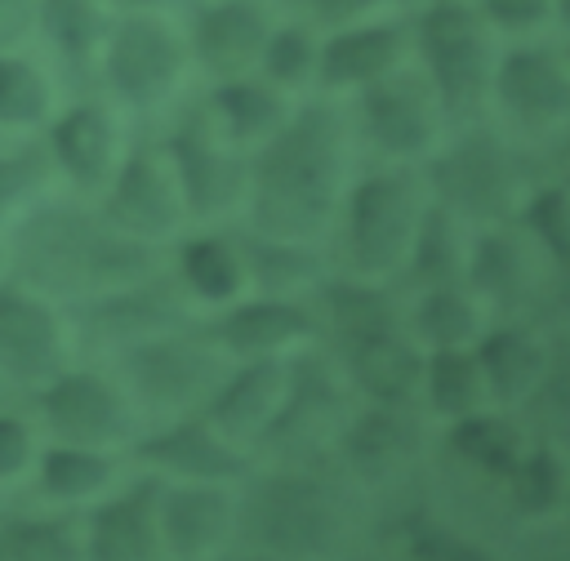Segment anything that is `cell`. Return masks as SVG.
Masks as SVG:
<instances>
[{"label": "cell", "mask_w": 570, "mask_h": 561, "mask_svg": "<svg viewBox=\"0 0 570 561\" xmlns=\"http://www.w3.org/2000/svg\"><path fill=\"white\" fill-rule=\"evenodd\" d=\"M352 129L334 102H307L254 147L245 209L254 232L285 240H316L347 191Z\"/></svg>", "instance_id": "6da1fadb"}, {"label": "cell", "mask_w": 570, "mask_h": 561, "mask_svg": "<svg viewBox=\"0 0 570 561\" xmlns=\"http://www.w3.org/2000/svg\"><path fill=\"white\" fill-rule=\"evenodd\" d=\"M13 267L27 289L85 303L147 280L156 272V245L125 236L116 223H107V214L80 205H40L13 232Z\"/></svg>", "instance_id": "7a4b0ae2"}, {"label": "cell", "mask_w": 570, "mask_h": 561, "mask_svg": "<svg viewBox=\"0 0 570 561\" xmlns=\"http://www.w3.org/2000/svg\"><path fill=\"white\" fill-rule=\"evenodd\" d=\"M423 209H428V183L414 165L392 160L387 169H374L347 183L338 205V227H343V254L352 276L387 280L405 272Z\"/></svg>", "instance_id": "3957f363"}, {"label": "cell", "mask_w": 570, "mask_h": 561, "mask_svg": "<svg viewBox=\"0 0 570 561\" xmlns=\"http://www.w3.org/2000/svg\"><path fill=\"white\" fill-rule=\"evenodd\" d=\"M347 503L330 481L276 472L245 494L236 539L285 561H330L347 543Z\"/></svg>", "instance_id": "277c9868"}, {"label": "cell", "mask_w": 570, "mask_h": 561, "mask_svg": "<svg viewBox=\"0 0 570 561\" xmlns=\"http://www.w3.org/2000/svg\"><path fill=\"white\" fill-rule=\"evenodd\" d=\"M410 49H419V71L428 76L445 120H476L490 102L494 80V27L468 0H432L410 22Z\"/></svg>", "instance_id": "5b68a950"}, {"label": "cell", "mask_w": 570, "mask_h": 561, "mask_svg": "<svg viewBox=\"0 0 570 561\" xmlns=\"http://www.w3.org/2000/svg\"><path fill=\"white\" fill-rule=\"evenodd\" d=\"M227 374V352L205 329H160L142 343L120 347V387L138 410L156 414H196L218 378Z\"/></svg>", "instance_id": "8992f818"}, {"label": "cell", "mask_w": 570, "mask_h": 561, "mask_svg": "<svg viewBox=\"0 0 570 561\" xmlns=\"http://www.w3.org/2000/svg\"><path fill=\"white\" fill-rule=\"evenodd\" d=\"M423 183L441 205H450L468 223H485V227L508 218L521 205L517 200L512 151L490 129H468L450 147H436L428 156V178Z\"/></svg>", "instance_id": "52a82bcc"}, {"label": "cell", "mask_w": 570, "mask_h": 561, "mask_svg": "<svg viewBox=\"0 0 570 561\" xmlns=\"http://www.w3.org/2000/svg\"><path fill=\"white\" fill-rule=\"evenodd\" d=\"M356 111H361L365 138L396 165H414V160L432 156L436 142H441L445 111H441L428 76L405 67V62L396 71L361 85L356 89Z\"/></svg>", "instance_id": "ba28073f"}, {"label": "cell", "mask_w": 570, "mask_h": 561, "mask_svg": "<svg viewBox=\"0 0 570 561\" xmlns=\"http://www.w3.org/2000/svg\"><path fill=\"white\" fill-rule=\"evenodd\" d=\"M165 160L178 178L183 209L191 218H218L245 205L249 191V156H240L209 120V111L183 116V125L165 142Z\"/></svg>", "instance_id": "9c48e42d"}, {"label": "cell", "mask_w": 570, "mask_h": 561, "mask_svg": "<svg viewBox=\"0 0 570 561\" xmlns=\"http://www.w3.org/2000/svg\"><path fill=\"white\" fill-rule=\"evenodd\" d=\"M40 419L58 441L71 445H98L111 450L129 441L134 432V401L120 387V378H107L98 370H58L36 387Z\"/></svg>", "instance_id": "30bf717a"}, {"label": "cell", "mask_w": 570, "mask_h": 561, "mask_svg": "<svg viewBox=\"0 0 570 561\" xmlns=\"http://www.w3.org/2000/svg\"><path fill=\"white\" fill-rule=\"evenodd\" d=\"M183 67H187V45L178 40V31L169 22L151 18L147 9L125 13L107 31L102 71H107V85L129 107H156L160 98H169Z\"/></svg>", "instance_id": "8fae6325"}, {"label": "cell", "mask_w": 570, "mask_h": 561, "mask_svg": "<svg viewBox=\"0 0 570 561\" xmlns=\"http://www.w3.org/2000/svg\"><path fill=\"white\" fill-rule=\"evenodd\" d=\"M160 557L218 561L240 530V499L223 481H160L156 494Z\"/></svg>", "instance_id": "7c38bea8"}, {"label": "cell", "mask_w": 570, "mask_h": 561, "mask_svg": "<svg viewBox=\"0 0 570 561\" xmlns=\"http://www.w3.org/2000/svg\"><path fill=\"white\" fill-rule=\"evenodd\" d=\"M490 102L525 134L570 125V58L552 45H517L499 53Z\"/></svg>", "instance_id": "4fadbf2b"}, {"label": "cell", "mask_w": 570, "mask_h": 561, "mask_svg": "<svg viewBox=\"0 0 570 561\" xmlns=\"http://www.w3.org/2000/svg\"><path fill=\"white\" fill-rule=\"evenodd\" d=\"M289 392V356H254V361H236L218 387L209 392V401L200 405L205 423L227 436L240 450H254L267 441L272 423L281 419Z\"/></svg>", "instance_id": "5bb4252c"}, {"label": "cell", "mask_w": 570, "mask_h": 561, "mask_svg": "<svg viewBox=\"0 0 570 561\" xmlns=\"http://www.w3.org/2000/svg\"><path fill=\"white\" fill-rule=\"evenodd\" d=\"M214 343L227 352V361H254V356H294L312 347L321 334L312 298H289V294H254L236 298L223 307L214 321Z\"/></svg>", "instance_id": "9a60e30c"}, {"label": "cell", "mask_w": 570, "mask_h": 561, "mask_svg": "<svg viewBox=\"0 0 570 561\" xmlns=\"http://www.w3.org/2000/svg\"><path fill=\"white\" fill-rule=\"evenodd\" d=\"M102 214L125 236H138L147 245L174 236L187 209H183V191H178V178H174L165 151H151V147L129 151L120 160V169L111 174Z\"/></svg>", "instance_id": "2e32d148"}, {"label": "cell", "mask_w": 570, "mask_h": 561, "mask_svg": "<svg viewBox=\"0 0 570 561\" xmlns=\"http://www.w3.org/2000/svg\"><path fill=\"white\" fill-rule=\"evenodd\" d=\"M134 459L160 481H223V485H232L236 476L249 472V450L218 436L200 410L178 414L165 427H156L151 436L134 441Z\"/></svg>", "instance_id": "e0dca14e"}, {"label": "cell", "mask_w": 570, "mask_h": 561, "mask_svg": "<svg viewBox=\"0 0 570 561\" xmlns=\"http://www.w3.org/2000/svg\"><path fill=\"white\" fill-rule=\"evenodd\" d=\"M67 365L62 316L27 285H0V374L40 387Z\"/></svg>", "instance_id": "ac0fdd59"}, {"label": "cell", "mask_w": 570, "mask_h": 561, "mask_svg": "<svg viewBox=\"0 0 570 561\" xmlns=\"http://www.w3.org/2000/svg\"><path fill=\"white\" fill-rule=\"evenodd\" d=\"M410 58V22L352 18L338 22L316 49V80L325 89H361Z\"/></svg>", "instance_id": "d6986e66"}, {"label": "cell", "mask_w": 570, "mask_h": 561, "mask_svg": "<svg viewBox=\"0 0 570 561\" xmlns=\"http://www.w3.org/2000/svg\"><path fill=\"white\" fill-rule=\"evenodd\" d=\"M156 494H160V476L147 472L134 485L98 499L80 521L85 561H156L160 557Z\"/></svg>", "instance_id": "ffe728a7"}, {"label": "cell", "mask_w": 570, "mask_h": 561, "mask_svg": "<svg viewBox=\"0 0 570 561\" xmlns=\"http://www.w3.org/2000/svg\"><path fill=\"white\" fill-rule=\"evenodd\" d=\"M71 321L85 334V343L120 352L129 343H142L160 329L183 325V307L165 285H151V276H147V280L120 285V289H107L98 298L71 303Z\"/></svg>", "instance_id": "44dd1931"}, {"label": "cell", "mask_w": 570, "mask_h": 561, "mask_svg": "<svg viewBox=\"0 0 570 561\" xmlns=\"http://www.w3.org/2000/svg\"><path fill=\"white\" fill-rule=\"evenodd\" d=\"M423 361L428 352L414 343L405 325L374 329L365 338L343 343V374L352 392L379 405H419L423 392Z\"/></svg>", "instance_id": "7402d4cb"}, {"label": "cell", "mask_w": 570, "mask_h": 561, "mask_svg": "<svg viewBox=\"0 0 570 561\" xmlns=\"http://www.w3.org/2000/svg\"><path fill=\"white\" fill-rule=\"evenodd\" d=\"M338 450L347 468L365 481H387L396 476L414 450H419V423L414 405H379L365 401V410H352V419L338 432Z\"/></svg>", "instance_id": "603a6c76"}, {"label": "cell", "mask_w": 570, "mask_h": 561, "mask_svg": "<svg viewBox=\"0 0 570 561\" xmlns=\"http://www.w3.org/2000/svg\"><path fill=\"white\" fill-rule=\"evenodd\" d=\"M267 31H272V22L258 0H214L196 13L191 49L205 71L227 80V76H245L258 62Z\"/></svg>", "instance_id": "cb8c5ba5"}, {"label": "cell", "mask_w": 570, "mask_h": 561, "mask_svg": "<svg viewBox=\"0 0 570 561\" xmlns=\"http://www.w3.org/2000/svg\"><path fill=\"white\" fill-rule=\"evenodd\" d=\"M476 361H481V374H485V387H490V401L503 405V410H517L525 405L543 378H548V347L543 338H534V329L525 325H485L481 338L472 343Z\"/></svg>", "instance_id": "d4e9b609"}, {"label": "cell", "mask_w": 570, "mask_h": 561, "mask_svg": "<svg viewBox=\"0 0 570 561\" xmlns=\"http://www.w3.org/2000/svg\"><path fill=\"white\" fill-rule=\"evenodd\" d=\"M205 111L232 147H258L289 120L294 107H289V94L267 76H227L214 85Z\"/></svg>", "instance_id": "484cf974"}, {"label": "cell", "mask_w": 570, "mask_h": 561, "mask_svg": "<svg viewBox=\"0 0 570 561\" xmlns=\"http://www.w3.org/2000/svg\"><path fill=\"white\" fill-rule=\"evenodd\" d=\"M468 289L490 307V303H521L534 285V249H530V236L525 232H512V227H499L490 223L481 236H472V249H468Z\"/></svg>", "instance_id": "4316f807"}, {"label": "cell", "mask_w": 570, "mask_h": 561, "mask_svg": "<svg viewBox=\"0 0 570 561\" xmlns=\"http://www.w3.org/2000/svg\"><path fill=\"white\" fill-rule=\"evenodd\" d=\"M49 156L53 165L76 183V187H98L111 178L116 165V129L111 116L98 102H80L53 120L49 134Z\"/></svg>", "instance_id": "83f0119b"}, {"label": "cell", "mask_w": 570, "mask_h": 561, "mask_svg": "<svg viewBox=\"0 0 570 561\" xmlns=\"http://www.w3.org/2000/svg\"><path fill=\"white\" fill-rule=\"evenodd\" d=\"M485 325H490V312L468 289V280L419 285V298H414V307L405 316V329L414 334V343L423 352H436V347H472Z\"/></svg>", "instance_id": "f1b7e54d"}, {"label": "cell", "mask_w": 570, "mask_h": 561, "mask_svg": "<svg viewBox=\"0 0 570 561\" xmlns=\"http://www.w3.org/2000/svg\"><path fill=\"white\" fill-rule=\"evenodd\" d=\"M472 223L463 214H454L450 205H441L436 196H428V209L419 218L414 245H410V263L405 272L419 285H450L468 276V249H472Z\"/></svg>", "instance_id": "f546056e"}, {"label": "cell", "mask_w": 570, "mask_h": 561, "mask_svg": "<svg viewBox=\"0 0 570 561\" xmlns=\"http://www.w3.org/2000/svg\"><path fill=\"white\" fill-rule=\"evenodd\" d=\"M245 254V272H249V289L258 294H289V298H312L316 285L325 280L321 258L312 249V240H285V236H263L249 232L240 240Z\"/></svg>", "instance_id": "4dcf8cb0"}, {"label": "cell", "mask_w": 570, "mask_h": 561, "mask_svg": "<svg viewBox=\"0 0 570 561\" xmlns=\"http://www.w3.org/2000/svg\"><path fill=\"white\" fill-rule=\"evenodd\" d=\"M178 276H183V289L191 298L214 303V307H227V303L245 298V289H249L240 240H227L214 232L187 236L178 245Z\"/></svg>", "instance_id": "1f68e13d"}, {"label": "cell", "mask_w": 570, "mask_h": 561, "mask_svg": "<svg viewBox=\"0 0 570 561\" xmlns=\"http://www.w3.org/2000/svg\"><path fill=\"white\" fill-rule=\"evenodd\" d=\"M419 405L441 423H454V419H463L472 410L494 405L476 352L472 347H436V352H428Z\"/></svg>", "instance_id": "d6a6232c"}, {"label": "cell", "mask_w": 570, "mask_h": 561, "mask_svg": "<svg viewBox=\"0 0 570 561\" xmlns=\"http://www.w3.org/2000/svg\"><path fill=\"white\" fill-rule=\"evenodd\" d=\"M445 441H450V450H454L468 468H476V472H485V476H499V481L512 472V463H517L521 450L530 445V441L521 436L517 419H512L503 405H485V410H472V414L445 423Z\"/></svg>", "instance_id": "836d02e7"}, {"label": "cell", "mask_w": 570, "mask_h": 561, "mask_svg": "<svg viewBox=\"0 0 570 561\" xmlns=\"http://www.w3.org/2000/svg\"><path fill=\"white\" fill-rule=\"evenodd\" d=\"M116 476V463L98 445H71L53 441L49 450L36 454V490L49 503H85L98 499Z\"/></svg>", "instance_id": "e575fe53"}, {"label": "cell", "mask_w": 570, "mask_h": 561, "mask_svg": "<svg viewBox=\"0 0 570 561\" xmlns=\"http://www.w3.org/2000/svg\"><path fill=\"white\" fill-rule=\"evenodd\" d=\"M512 508L530 521H552L570 512V459L557 445H525L512 472L503 476Z\"/></svg>", "instance_id": "d590c367"}, {"label": "cell", "mask_w": 570, "mask_h": 561, "mask_svg": "<svg viewBox=\"0 0 570 561\" xmlns=\"http://www.w3.org/2000/svg\"><path fill=\"white\" fill-rule=\"evenodd\" d=\"M0 561H85L80 521L9 516V521H0Z\"/></svg>", "instance_id": "8d00e7d4"}, {"label": "cell", "mask_w": 570, "mask_h": 561, "mask_svg": "<svg viewBox=\"0 0 570 561\" xmlns=\"http://www.w3.org/2000/svg\"><path fill=\"white\" fill-rule=\"evenodd\" d=\"M517 218H521V232L530 236V245H539V254L552 267L570 272V187L566 183L534 187L517 205Z\"/></svg>", "instance_id": "74e56055"}, {"label": "cell", "mask_w": 570, "mask_h": 561, "mask_svg": "<svg viewBox=\"0 0 570 561\" xmlns=\"http://www.w3.org/2000/svg\"><path fill=\"white\" fill-rule=\"evenodd\" d=\"M316 49L321 40L298 27V22H285V27H272L267 40H263V53H258V67L272 85L281 89H294V85H307L316 80Z\"/></svg>", "instance_id": "f35d334b"}, {"label": "cell", "mask_w": 570, "mask_h": 561, "mask_svg": "<svg viewBox=\"0 0 570 561\" xmlns=\"http://www.w3.org/2000/svg\"><path fill=\"white\" fill-rule=\"evenodd\" d=\"M36 13L45 18V31L67 62L89 58L102 36V13L94 0H36Z\"/></svg>", "instance_id": "ab89813d"}, {"label": "cell", "mask_w": 570, "mask_h": 561, "mask_svg": "<svg viewBox=\"0 0 570 561\" xmlns=\"http://www.w3.org/2000/svg\"><path fill=\"white\" fill-rule=\"evenodd\" d=\"M49 111V85L45 76L22 62L0 53V125H36Z\"/></svg>", "instance_id": "60d3db41"}, {"label": "cell", "mask_w": 570, "mask_h": 561, "mask_svg": "<svg viewBox=\"0 0 570 561\" xmlns=\"http://www.w3.org/2000/svg\"><path fill=\"white\" fill-rule=\"evenodd\" d=\"M401 543H405L410 561H499L476 539H468V534H459L441 521H410Z\"/></svg>", "instance_id": "b9f144b4"}, {"label": "cell", "mask_w": 570, "mask_h": 561, "mask_svg": "<svg viewBox=\"0 0 570 561\" xmlns=\"http://www.w3.org/2000/svg\"><path fill=\"white\" fill-rule=\"evenodd\" d=\"M49 169H53V156L40 142H27L18 151H0V218L13 205H22L31 191H40Z\"/></svg>", "instance_id": "7bdbcfd3"}, {"label": "cell", "mask_w": 570, "mask_h": 561, "mask_svg": "<svg viewBox=\"0 0 570 561\" xmlns=\"http://www.w3.org/2000/svg\"><path fill=\"white\" fill-rule=\"evenodd\" d=\"M494 31H534L552 18V0H476Z\"/></svg>", "instance_id": "ee69618b"}, {"label": "cell", "mask_w": 570, "mask_h": 561, "mask_svg": "<svg viewBox=\"0 0 570 561\" xmlns=\"http://www.w3.org/2000/svg\"><path fill=\"white\" fill-rule=\"evenodd\" d=\"M27 463H36V436L18 414H0V481L18 476Z\"/></svg>", "instance_id": "f6af8a7d"}, {"label": "cell", "mask_w": 570, "mask_h": 561, "mask_svg": "<svg viewBox=\"0 0 570 561\" xmlns=\"http://www.w3.org/2000/svg\"><path fill=\"white\" fill-rule=\"evenodd\" d=\"M383 4H392V0H307V9L325 22H352V18H365Z\"/></svg>", "instance_id": "bcb514c9"}, {"label": "cell", "mask_w": 570, "mask_h": 561, "mask_svg": "<svg viewBox=\"0 0 570 561\" xmlns=\"http://www.w3.org/2000/svg\"><path fill=\"white\" fill-rule=\"evenodd\" d=\"M36 18V0H0V49L13 45Z\"/></svg>", "instance_id": "7dc6e473"}, {"label": "cell", "mask_w": 570, "mask_h": 561, "mask_svg": "<svg viewBox=\"0 0 570 561\" xmlns=\"http://www.w3.org/2000/svg\"><path fill=\"white\" fill-rule=\"evenodd\" d=\"M111 4H120V9H129V13H142V9H160L165 0H111Z\"/></svg>", "instance_id": "c3c4849f"}, {"label": "cell", "mask_w": 570, "mask_h": 561, "mask_svg": "<svg viewBox=\"0 0 570 561\" xmlns=\"http://www.w3.org/2000/svg\"><path fill=\"white\" fill-rule=\"evenodd\" d=\"M552 13H557L566 27H570V0H552Z\"/></svg>", "instance_id": "681fc988"}, {"label": "cell", "mask_w": 570, "mask_h": 561, "mask_svg": "<svg viewBox=\"0 0 570 561\" xmlns=\"http://www.w3.org/2000/svg\"><path fill=\"white\" fill-rule=\"evenodd\" d=\"M240 561H285V557H267V552H249V557H240Z\"/></svg>", "instance_id": "f907efd6"}, {"label": "cell", "mask_w": 570, "mask_h": 561, "mask_svg": "<svg viewBox=\"0 0 570 561\" xmlns=\"http://www.w3.org/2000/svg\"><path fill=\"white\" fill-rule=\"evenodd\" d=\"M156 561H174V557H156Z\"/></svg>", "instance_id": "816d5d0a"}, {"label": "cell", "mask_w": 570, "mask_h": 561, "mask_svg": "<svg viewBox=\"0 0 570 561\" xmlns=\"http://www.w3.org/2000/svg\"><path fill=\"white\" fill-rule=\"evenodd\" d=\"M566 58H570V53H566Z\"/></svg>", "instance_id": "f5cc1de1"}]
</instances>
